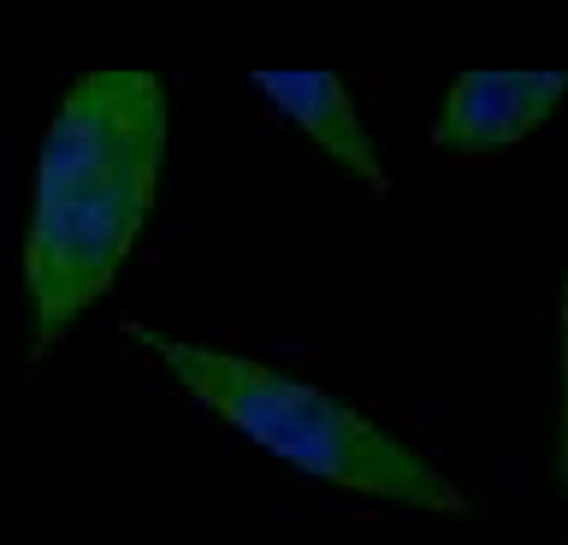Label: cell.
I'll return each mask as SVG.
<instances>
[{
	"instance_id": "obj_2",
	"label": "cell",
	"mask_w": 568,
	"mask_h": 545,
	"mask_svg": "<svg viewBox=\"0 0 568 545\" xmlns=\"http://www.w3.org/2000/svg\"><path fill=\"white\" fill-rule=\"evenodd\" d=\"M124 332L166 367V380H178V392H190L207 415H220L231 433L278 456L284 468L308 474L320 486L355 492V498L426 509V516H468V492L433 456L408 445L403 433L379 427L367 410H355L326 385L202 339H172V332L154 326H124Z\"/></svg>"
},
{
	"instance_id": "obj_3",
	"label": "cell",
	"mask_w": 568,
	"mask_h": 545,
	"mask_svg": "<svg viewBox=\"0 0 568 545\" xmlns=\"http://www.w3.org/2000/svg\"><path fill=\"white\" fill-rule=\"evenodd\" d=\"M562 101V72H456L433 113V149L444 161H491L539 137Z\"/></svg>"
},
{
	"instance_id": "obj_5",
	"label": "cell",
	"mask_w": 568,
	"mask_h": 545,
	"mask_svg": "<svg viewBox=\"0 0 568 545\" xmlns=\"http://www.w3.org/2000/svg\"><path fill=\"white\" fill-rule=\"evenodd\" d=\"M557 486L568 498V279L557 303Z\"/></svg>"
},
{
	"instance_id": "obj_1",
	"label": "cell",
	"mask_w": 568,
	"mask_h": 545,
	"mask_svg": "<svg viewBox=\"0 0 568 545\" xmlns=\"http://www.w3.org/2000/svg\"><path fill=\"white\" fill-rule=\"evenodd\" d=\"M172 149V95L154 72H83L60 95L30 184L24 296L30 356H48L119 285L154 220Z\"/></svg>"
},
{
	"instance_id": "obj_4",
	"label": "cell",
	"mask_w": 568,
	"mask_h": 545,
	"mask_svg": "<svg viewBox=\"0 0 568 545\" xmlns=\"http://www.w3.org/2000/svg\"><path fill=\"white\" fill-rule=\"evenodd\" d=\"M255 90L326 154L337 172H349L362 190H390V172L379 161V137L367 131L349 83L337 72H255Z\"/></svg>"
}]
</instances>
